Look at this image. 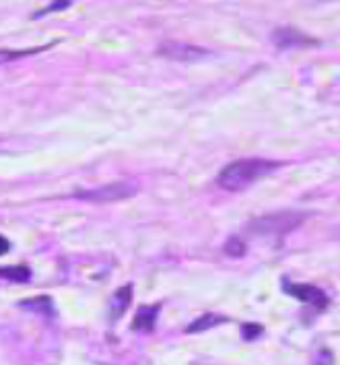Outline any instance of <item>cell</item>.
<instances>
[{"label":"cell","mask_w":340,"mask_h":365,"mask_svg":"<svg viewBox=\"0 0 340 365\" xmlns=\"http://www.w3.org/2000/svg\"><path fill=\"white\" fill-rule=\"evenodd\" d=\"M280 163L276 161H268V159H239L229 163L225 169H221L217 184L225 190H243L250 184H254L256 180L268 176L270 172H274Z\"/></svg>","instance_id":"obj_1"},{"label":"cell","mask_w":340,"mask_h":365,"mask_svg":"<svg viewBox=\"0 0 340 365\" xmlns=\"http://www.w3.org/2000/svg\"><path fill=\"white\" fill-rule=\"evenodd\" d=\"M301 223H303V215L299 213H276V215L254 219L250 223V231H256L262 235H284L297 229Z\"/></svg>","instance_id":"obj_2"},{"label":"cell","mask_w":340,"mask_h":365,"mask_svg":"<svg viewBox=\"0 0 340 365\" xmlns=\"http://www.w3.org/2000/svg\"><path fill=\"white\" fill-rule=\"evenodd\" d=\"M136 194V186L130 182H118V184H106L93 190H79L75 192L77 198L91 200V202H114V200H124Z\"/></svg>","instance_id":"obj_3"},{"label":"cell","mask_w":340,"mask_h":365,"mask_svg":"<svg viewBox=\"0 0 340 365\" xmlns=\"http://www.w3.org/2000/svg\"><path fill=\"white\" fill-rule=\"evenodd\" d=\"M159 56L171 58V60H182V62H196L208 56V50L204 48H196L190 44H163L159 48Z\"/></svg>","instance_id":"obj_4"},{"label":"cell","mask_w":340,"mask_h":365,"mask_svg":"<svg viewBox=\"0 0 340 365\" xmlns=\"http://www.w3.org/2000/svg\"><path fill=\"white\" fill-rule=\"evenodd\" d=\"M282 289H284L289 295L297 297L299 301L309 303V305H313V307H317V309L328 307V295H326L319 287H315V285H297V283H291V285H284Z\"/></svg>","instance_id":"obj_5"},{"label":"cell","mask_w":340,"mask_h":365,"mask_svg":"<svg viewBox=\"0 0 340 365\" xmlns=\"http://www.w3.org/2000/svg\"><path fill=\"white\" fill-rule=\"evenodd\" d=\"M159 309H161V303L138 307L136 314H134V320H132V328H134V330H143V332H151V330L155 328Z\"/></svg>","instance_id":"obj_6"},{"label":"cell","mask_w":340,"mask_h":365,"mask_svg":"<svg viewBox=\"0 0 340 365\" xmlns=\"http://www.w3.org/2000/svg\"><path fill=\"white\" fill-rule=\"evenodd\" d=\"M272 40H274V44H276V46H280V48H293V46H307V44H315V40H309L307 36L299 34L297 30H289V27L274 32Z\"/></svg>","instance_id":"obj_7"},{"label":"cell","mask_w":340,"mask_h":365,"mask_svg":"<svg viewBox=\"0 0 340 365\" xmlns=\"http://www.w3.org/2000/svg\"><path fill=\"white\" fill-rule=\"evenodd\" d=\"M130 301H132V285H124V287H120V289L116 291L114 299H112V307H110V311H112V320H118V318L128 309Z\"/></svg>","instance_id":"obj_8"},{"label":"cell","mask_w":340,"mask_h":365,"mask_svg":"<svg viewBox=\"0 0 340 365\" xmlns=\"http://www.w3.org/2000/svg\"><path fill=\"white\" fill-rule=\"evenodd\" d=\"M225 322H227V318H225V316H219V314H204V316L196 318V320H194V322L186 328V332H190V334L204 332V330L215 328V326L225 324Z\"/></svg>","instance_id":"obj_9"},{"label":"cell","mask_w":340,"mask_h":365,"mask_svg":"<svg viewBox=\"0 0 340 365\" xmlns=\"http://www.w3.org/2000/svg\"><path fill=\"white\" fill-rule=\"evenodd\" d=\"M52 46H54V44L29 48V50H0V64L13 62V60H17V58H25V56H32V54H40V52H44V50H50Z\"/></svg>","instance_id":"obj_10"},{"label":"cell","mask_w":340,"mask_h":365,"mask_svg":"<svg viewBox=\"0 0 340 365\" xmlns=\"http://www.w3.org/2000/svg\"><path fill=\"white\" fill-rule=\"evenodd\" d=\"M0 276H5L9 281H17V283H27L32 279V270L27 266H5V268H0Z\"/></svg>","instance_id":"obj_11"},{"label":"cell","mask_w":340,"mask_h":365,"mask_svg":"<svg viewBox=\"0 0 340 365\" xmlns=\"http://www.w3.org/2000/svg\"><path fill=\"white\" fill-rule=\"evenodd\" d=\"M225 254L229 256H243L245 254V244L239 239V237H229L227 244H225Z\"/></svg>","instance_id":"obj_12"},{"label":"cell","mask_w":340,"mask_h":365,"mask_svg":"<svg viewBox=\"0 0 340 365\" xmlns=\"http://www.w3.org/2000/svg\"><path fill=\"white\" fill-rule=\"evenodd\" d=\"M241 330H243V338H245V340H254V338L260 336V332H262L264 328H262L260 324H243Z\"/></svg>","instance_id":"obj_13"},{"label":"cell","mask_w":340,"mask_h":365,"mask_svg":"<svg viewBox=\"0 0 340 365\" xmlns=\"http://www.w3.org/2000/svg\"><path fill=\"white\" fill-rule=\"evenodd\" d=\"M73 3H54L52 7H48V9H44L40 15H44V13H52V11H64V9H69Z\"/></svg>","instance_id":"obj_14"},{"label":"cell","mask_w":340,"mask_h":365,"mask_svg":"<svg viewBox=\"0 0 340 365\" xmlns=\"http://www.w3.org/2000/svg\"><path fill=\"white\" fill-rule=\"evenodd\" d=\"M9 250H11V244H9V239L0 235V256H5Z\"/></svg>","instance_id":"obj_15"}]
</instances>
